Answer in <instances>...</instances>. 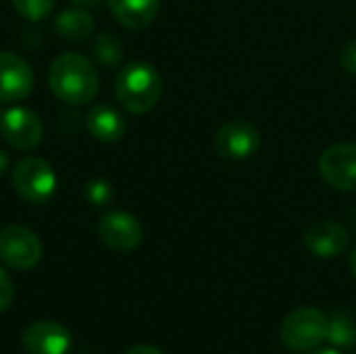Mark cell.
Wrapping results in <instances>:
<instances>
[{"label": "cell", "mask_w": 356, "mask_h": 354, "mask_svg": "<svg viewBox=\"0 0 356 354\" xmlns=\"http://www.w3.org/2000/svg\"><path fill=\"white\" fill-rule=\"evenodd\" d=\"M340 65L346 73L356 75V38H353L340 52Z\"/></svg>", "instance_id": "cell-21"}, {"label": "cell", "mask_w": 356, "mask_h": 354, "mask_svg": "<svg viewBox=\"0 0 356 354\" xmlns=\"http://www.w3.org/2000/svg\"><path fill=\"white\" fill-rule=\"evenodd\" d=\"M21 346L27 354H67L71 348V334L63 323L35 321L25 328Z\"/></svg>", "instance_id": "cell-11"}, {"label": "cell", "mask_w": 356, "mask_h": 354, "mask_svg": "<svg viewBox=\"0 0 356 354\" xmlns=\"http://www.w3.org/2000/svg\"><path fill=\"white\" fill-rule=\"evenodd\" d=\"M330 319L315 307H302L286 315L280 325L282 342L292 351H313L327 338Z\"/></svg>", "instance_id": "cell-3"}, {"label": "cell", "mask_w": 356, "mask_h": 354, "mask_svg": "<svg viewBox=\"0 0 356 354\" xmlns=\"http://www.w3.org/2000/svg\"><path fill=\"white\" fill-rule=\"evenodd\" d=\"M54 6V0H13V8L27 21H42Z\"/></svg>", "instance_id": "cell-18"}, {"label": "cell", "mask_w": 356, "mask_h": 354, "mask_svg": "<svg viewBox=\"0 0 356 354\" xmlns=\"http://www.w3.org/2000/svg\"><path fill=\"white\" fill-rule=\"evenodd\" d=\"M2 115H4V113H2V111H0V123H2Z\"/></svg>", "instance_id": "cell-28"}, {"label": "cell", "mask_w": 356, "mask_h": 354, "mask_svg": "<svg viewBox=\"0 0 356 354\" xmlns=\"http://www.w3.org/2000/svg\"><path fill=\"white\" fill-rule=\"evenodd\" d=\"M353 223H355V230H356V211L353 213Z\"/></svg>", "instance_id": "cell-27"}, {"label": "cell", "mask_w": 356, "mask_h": 354, "mask_svg": "<svg viewBox=\"0 0 356 354\" xmlns=\"http://www.w3.org/2000/svg\"><path fill=\"white\" fill-rule=\"evenodd\" d=\"M0 136L17 150H33L44 138V123L31 108L15 106L4 111Z\"/></svg>", "instance_id": "cell-6"}, {"label": "cell", "mask_w": 356, "mask_h": 354, "mask_svg": "<svg viewBox=\"0 0 356 354\" xmlns=\"http://www.w3.org/2000/svg\"><path fill=\"white\" fill-rule=\"evenodd\" d=\"M305 244L315 257L334 259V257H340L348 250L350 234L344 225L323 219V221H315L307 227Z\"/></svg>", "instance_id": "cell-12"}, {"label": "cell", "mask_w": 356, "mask_h": 354, "mask_svg": "<svg viewBox=\"0 0 356 354\" xmlns=\"http://www.w3.org/2000/svg\"><path fill=\"white\" fill-rule=\"evenodd\" d=\"M125 354H165L163 351H159L156 346H150V344H138L134 348H129Z\"/></svg>", "instance_id": "cell-22"}, {"label": "cell", "mask_w": 356, "mask_h": 354, "mask_svg": "<svg viewBox=\"0 0 356 354\" xmlns=\"http://www.w3.org/2000/svg\"><path fill=\"white\" fill-rule=\"evenodd\" d=\"M350 269H353V275H355L356 280V248L355 252H353V257H350Z\"/></svg>", "instance_id": "cell-25"}, {"label": "cell", "mask_w": 356, "mask_h": 354, "mask_svg": "<svg viewBox=\"0 0 356 354\" xmlns=\"http://www.w3.org/2000/svg\"><path fill=\"white\" fill-rule=\"evenodd\" d=\"M327 340L336 348H353L356 346V321L348 313H336L330 319Z\"/></svg>", "instance_id": "cell-16"}, {"label": "cell", "mask_w": 356, "mask_h": 354, "mask_svg": "<svg viewBox=\"0 0 356 354\" xmlns=\"http://www.w3.org/2000/svg\"><path fill=\"white\" fill-rule=\"evenodd\" d=\"M8 163H10V161H8V154H6L4 150H0V175L8 169Z\"/></svg>", "instance_id": "cell-24"}, {"label": "cell", "mask_w": 356, "mask_h": 354, "mask_svg": "<svg viewBox=\"0 0 356 354\" xmlns=\"http://www.w3.org/2000/svg\"><path fill=\"white\" fill-rule=\"evenodd\" d=\"M33 90L29 63L8 50L0 52V102H21Z\"/></svg>", "instance_id": "cell-9"}, {"label": "cell", "mask_w": 356, "mask_h": 354, "mask_svg": "<svg viewBox=\"0 0 356 354\" xmlns=\"http://www.w3.org/2000/svg\"><path fill=\"white\" fill-rule=\"evenodd\" d=\"M15 300V284L10 275L0 267V313H4Z\"/></svg>", "instance_id": "cell-20"}, {"label": "cell", "mask_w": 356, "mask_h": 354, "mask_svg": "<svg viewBox=\"0 0 356 354\" xmlns=\"http://www.w3.org/2000/svg\"><path fill=\"white\" fill-rule=\"evenodd\" d=\"M42 259V242L23 225L0 230V261L17 271L33 269Z\"/></svg>", "instance_id": "cell-5"}, {"label": "cell", "mask_w": 356, "mask_h": 354, "mask_svg": "<svg viewBox=\"0 0 356 354\" xmlns=\"http://www.w3.org/2000/svg\"><path fill=\"white\" fill-rule=\"evenodd\" d=\"M113 15L129 29L148 27L161 8V0H108Z\"/></svg>", "instance_id": "cell-14"}, {"label": "cell", "mask_w": 356, "mask_h": 354, "mask_svg": "<svg viewBox=\"0 0 356 354\" xmlns=\"http://www.w3.org/2000/svg\"><path fill=\"white\" fill-rule=\"evenodd\" d=\"M75 6H81V8H94V6H98L102 0H71Z\"/></svg>", "instance_id": "cell-23"}, {"label": "cell", "mask_w": 356, "mask_h": 354, "mask_svg": "<svg viewBox=\"0 0 356 354\" xmlns=\"http://www.w3.org/2000/svg\"><path fill=\"white\" fill-rule=\"evenodd\" d=\"M92 48H94V54H96L98 63L104 65V67H117L123 61V54H125L121 40L117 35H113V33H106V31H102V33H98L94 38Z\"/></svg>", "instance_id": "cell-17"}, {"label": "cell", "mask_w": 356, "mask_h": 354, "mask_svg": "<svg viewBox=\"0 0 356 354\" xmlns=\"http://www.w3.org/2000/svg\"><path fill=\"white\" fill-rule=\"evenodd\" d=\"M86 127L98 142H119L125 136V119L108 104H94L86 115Z\"/></svg>", "instance_id": "cell-13"}, {"label": "cell", "mask_w": 356, "mask_h": 354, "mask_svg": "<svg viewBox=\"0 0 356 354\" xmlns=\"http://www.w3.org/2000/svg\"><path fill=\"white\" fill-rule=\"evenodd\" d=\"M142 225L140 221L123 211H115L104 215L98 221V238L100 242L115 252H131L142 244Z\"/></svg>", "instance_id": "cell-8"}, {"label": "cell", "mask_w": 356, "mask_h": 354, "mask_svg": "<svg viewBox=\"0 0 356 354\" xmlns=\"http://www.w3.org/2000/svg\"><path fill=\"white\" fill-rule=\"evenodd\" d=\"M163 94L161 73L142 61L125 65L115 79V96L131 115H144L156 106Z\"/></svg>", "instance_id": "cell-2"}, {"label": "cell", "mask_w": 356, "mask_h": 354, "mask_svg": "<svg viewBox=\"0 0 356 354\" xmlns=\"http://www.w3.org/2000/svg\"><path fill=\"white\" fill-rule=\"evenodd\" d=\"M92 29H94V19L88 13V8H81V6L63 10L54 21V31L63 40H69V42L86 40L92 33Z\"/></svg>", "instance_id": "cell-15"}, {"label": "cell", "mask_w": 356, "mask_h": 354, "mask_svg": "<svg viewBox=\"0 0 356 354\" xmlns=\"http://www.w3.org/2000/svg\"><path fill=\"white\" fill-rule=\"evenodd\" d=\"M52 94L67 104L92 102L100 88V77L94 65L79 52H63L48 71Z\"/></svg>", "instance_id": "cell-1"}, {"label": "cell", "mask_w": 356, "mask_h": 354, "mask_svg": "<svg viewBox=\"0 0 356 354\" xmlns=\"http://www.w3.org/2000/svg\"><path fill=\"white\" fill-rule=\"evenodd\" d=\"M261 136L259 129L250 121H229L223 127H219L215 136V148L221 156L232 161H242L252 156L259 150Z\"/></svg>", "instance_id": "cell-10"}, {"label": "cell", "mask_w": 356, "mask_h": 354, "mask_svg": "<svg viewBox=\"0 0 356 354\" xmlns=\"http://www.w3.org/2000/svg\"><path fill=\"white\" fill-rule=\"evenodd\" d=\"M317 354H342V353H338V351H323V353H317Z\"/></svg>", "instance_id": "cell-26"}, {"label": "cell", "mask_w": 356, "mask_h": 354, "mask_svg": "<svg viewBox=\"0 0 356 354\" xmlns=\"http://www.w3.org/2000/svg\"><path fill=\"white\" fill-rule=\"evenodd\" d=\"M113 196H115V190L104 179H90L88 186H86V198L94 207H106V204H111Z\"/></svg>", "instance_id": "cell-19"}, {"label": "cell", "mask_w": 356, "mask_h": 354, "mask_svg": "<svg viewBox=\"0 0 356 354\" xmlns=\"http://www.w3.org/2000/svg\"><path fill=\"white\" fill-rule=\"evenodd\" d=\"M319 173L334 190L356 192V144L330 146L319 159Z\"/></svg>", "instance_id": "cell-7"}, {"label": "cell", "mask_w": 356, "mask_h": 354, "mask_svg": "<svg viewBox=\"0 0 356 354\" xmlns=\"http://www.w3.org/2000/svg\"><path fill=\"white\" fill-rule=\"evenodd\" d=\"M13 190L29 204H46L56 190V175L44 159L29 156L15 165Z\"/></svg>", "instance_id": "cell-4"}]
</instances>
